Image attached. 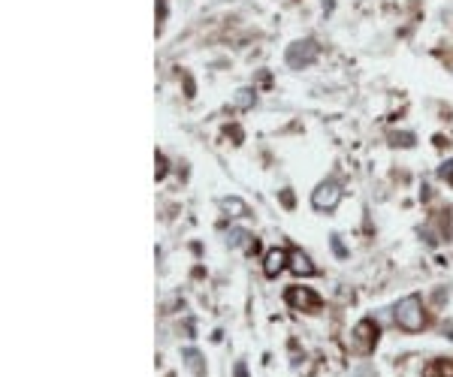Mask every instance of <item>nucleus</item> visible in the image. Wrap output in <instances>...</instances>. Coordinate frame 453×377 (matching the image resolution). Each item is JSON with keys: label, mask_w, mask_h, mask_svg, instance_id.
<instances>
[{"label": "nucleus", "mask_w": 453, "mask_h": 377, "mask_svg": "<svg viewBox=\"0 0 453 377\" xmlns=\"http://www.w3.org/2000/svg\"><path fill=\"white\" fill-rule=\"evenodd\" d=\"M393 317H396V323L405 332H417V329H423V302L417 296H405L393 308Z\"/></svg>", "instance_id": "1"}, {"label": "nucleus", "mask_w": 453, "mask_h": 377, "mask_svg": "<svg viewBox=\"0 0 453 377\" xmlns=\"http://www.w3.org/2000/svg\"><path fill=\"white\" fill-rule=\"evenodd\" d=\"M317 42L314 40H297L293 45H287V55H284V60H287V66L290 70H302V66H308V64H314L317 60Z\"/></svg>", "instance_id": "2"}, {"label": "nucleus", "mask_w": 453, "mask_h": 377, "mask_svg": "<svg viewBox=\"0 0 453 377\" xmlns=\"http://www.w3.org/2000/svg\"><path fill=\"white\" fill-rule=\"evenodd\" d=\"M338 199H342V187H338V181H323V184H317V191L312 193V206L321 208V211H329L338 206Z\"/></svg>", "instance_id": "3"}, {"label": "nucleus", "mask_w": 453, "mask_h": 377, "mask_svg": "<svg viewBox=\"0 0 453 377\" xmlns=\"http://www.w3.org/2000/svg\"><path fill=\"white\" fill-rule=\"evenodd\" d=\"M375 341H378V326L372 320H360L357 329H353V335H351V347L357 353H372Z\"/></svg>", "instance_id": "4"}, {"label": "nucleus", "mask_w": 453, "mask_h": 377, "mask_svg": "<svg viewBox=\"0 0 453 377\" xmlns=\"http://www.w3.org/2000/svg\"><path fill=\"white\" fill-rule=\"evenodd\" d=\"M287 302H290L293 308H305V311L317 308V296L312 290H305V287H290V290H287Z\"/></svg>", "instance_id": "5"}, {"label": "nucleus", "mask_w": 453, "mask_h": 377, "mask_svg": "<svg viewBox=\"0 0 453 377\" xmlns=\"http://www.w3.org/2000/svg\"><path fill=\"white\" fill-rule=\"evenodd\" d=\"M287 260H290V254L281 251V247H272V251L266 254V263H263V271H266L269 278H275L278 271L287 266Z\"/></svg>", "instance_id": "6"}, {"label": "nucleus", "mask_w": 453, "mask_h": 377, "mask_svg": "<svg viewBox=\"0 0 453 377\" xmlns=\"http://www.w3.org/2000/svg\"><path fill=\"white\" fill-rule=\"evenodd\" d=\"M226 245L230 247H245V251H257V241L251 239V232H245V230H230L226 232Z\"/></svg>", "instance_id": "7"}, {"label": "nucleus", "mask_w": 453, "mask_h": 377, "mask_svg": "<svg viewBox=\"0 0 453 377\" xmlns=\"http://www.w3.org/2000/svg\"><path fill=\"white\" fill-rule=\"evenodd\" d=\"M290 269L297 271V275H314V266L312 260H308L302 251H290Z\"/></svg>", "instance_id": "8"}, {"label": "nucleus", "mask_w": 453, "mask_h": 377, "mask_svg": "<svg viewBox=\"0 0 453 377\" xmlns=\"http://www.w3.org/2000/svg\"><path fill=\"white\" fill-rule=\"evenodd\" d=\"M185 362H187V368H191L194 374H206V365H202V356H200V350H194V347H187V350H185Z\"/></svg>", "instance_id": "9"}, {"label": "nucleus", "mask_w": 453, "mask_h": 377, "mask_svg": "<svg viewBox=\"0 0 453 377\" xmlns=\"http://www.w3.org/2000/svg\"><path fill=\"white\" fill-rule=\"evenodd\" d=\"M221 206H224V211H233L230 217H245L248 215V208H245V202L242 199H224Z\"/></svg>", "instance_id": "10"}, {"label": "nucleus", "mask_w": 453, "mask_h": 377, "mask_svg": "<svg viewBox=\"0 0 453 377\" xmlns=\"http://www.w3.org/2000/svg\"><path fill=\"white\" fill-rule=\"evenodd\" d=\"M251 103H254V90L251 88H242L239 94H236V106H239V109H248Z\"/></svg>", "instance_id": "11"}, {"label": "nucleus", "mask_w": 453, "mask_h": 377, "mask_svg": "<svg viewBox=\"0 0 453 377\" xmlns=\"http://www.w3.org/2000/svg\"><path fill=\"white\" fill-rule=\"evenodd\" d=\"M332 251H336V256H342V260L347 256V251H345V245H342V239H338V236H332Z\"/></svg>", "instance_id": "12"}, {"label": "nucleus", "mask_w": 453, "mask_h": 377, "mask_svg": "<svg viewBox=\"0 0 453 377\" xmlns=\"http://www.w3.org/2000/svg\"><path fill=\"white\" fill-rule=\"evenodd\" d=\"M393 139H396V145H414V136L411 133H402V136H393Z\"/></svg>", "instance_id": "13"}, {"label": "nucleus", "mask_w": 453, "mask_h": 377, "mask_svg": "<svg viewBox=\"0 0 453 377\" xmlns=\"http://www.w3.org/2000/svg\"><path fill=\"white\" fill-rule=\"evenodd\" d=\"M435 368H438V372H441L444 377H453V362H438Z\"/></svg>", "instance_id": "14"}, {"label": "nucleus", "mask_w": 453, "mask_h": 377, "mask_svg": "<svg viewBox=\"0 0 453 377\" xmlns=\"http://www.w3.org/2000/svg\"><path fill=\"white\" fill-rule=\"evenodd\" d=\"M441 178H453V160L441 166Z\"/></svg>", "instance_id": "15"}, {"label": "nucleus", "mask_w": 453, "mask_h": 377, "mask_svg": "<svg viewBox=\"0 0 453 377\" xmlns=\"http://www.w3.org/2000/svg\"><path fill=\"white\" fill-rule=\"evenodd\" d=\"M166 175V160L163 157H157V178H163Z\"/></svg>", "instance_id": "16"}, {"label": "nucleus", "mask_w": 453, "mask_h": 377, "mask_svg": "<svg viewBox=\"0 0 453 377\" xmlns=\"http://www.w3.org/2000/svg\"><path fill=\"white\" fill-rule=\"evenodd\" d=\"M236 377H248V368H245V362H239V365H236Z\"/></svg>", "instance_id": "17"}]
</instances>
